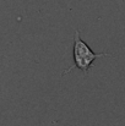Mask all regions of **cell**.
I'll return each mask as SVG.
<instances>
[{
	"instance_id": "1",
	"label": "cell",
	"mask_w": 125,
	"mask_h": 126,
	"mask_svg": "<svg viewBox=\"0 0 125 126\" xmlns=\"http://www.w3.org/2000/svg\"><path fill=\"white\" fill-rule=\"evenodd\" d=\"M110 55L108 53H93L91 50V48L87 45V43L83 42L80 36V31H75V36H74V65L71 67H69L68 70H65L63 72V75H66L68 72L72 71V69L77 67L80 70H82L83 74L87 75L88 70L92 67V64L94 60H97L98 58L102 56H107Z\"/></svg>"
}]
</instances>
